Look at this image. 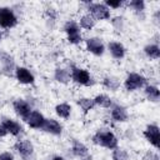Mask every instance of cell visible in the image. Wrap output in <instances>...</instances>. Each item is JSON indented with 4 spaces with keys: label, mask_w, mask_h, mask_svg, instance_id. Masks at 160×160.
Segmentation results:
<instances>
[{
    "label": "cell",
    "mask_w": 160,
    "mask_h": 160,
    "mask_svg": "<svg viewBox=\"0 0 160 160\" xmlns=\"http://www.w3.org/2000/svg\"><path fill=\"white\" fill-rule=\"evenodd\" d=\"M92 142L95 145H99V146H102V148H106V149H110V150H114L115 148H118V138L116 135L112 132V131H96L92 138H91Z\"/></svg>",
    "instance_id": "obj_1"
},
{
    "label": "cell",
    "mask_w": 160,
    "mask_h": 160,
    "mask_svg": "<svg viewBox=\"0 0 160 160\" xmlns=\"http://www.w3.org/2000/svg\"><path fill=\"white\" fill-rule=\"evenodd\" d=\"M70 75H71V81H74L78 85H81V86H91V85H94V80H92L90 72L86 69L71 65Z\"/></svg>",
    "instance_id": "obj_2"
},
{
    "label": "cell",
    "mask_w": 160,
    "mask_h": 160,
    "mask_svg": "<svg viewBox=\"0 0 160 160\" xmlns=\"http://www.w3.org/2000/svg\"><path fill=\"white\" fill-rule=\"evenodd\" d=\"M64 31L66 34V40L68 42L72 45H79L82 41V35L79 24L75 20H68L64 24Z\"/></svg>",
    "instance_id": "obj_3"
},
{
    "label": "cell",
    "mask_w": 160,
    "mask_h": 160,
    "mask_svg": "<svg viewBox=\"0 0 160 160\" xmlns=\"http://www.w3.org/2000/svg\"><path fill=\"white\" fill-rule=\"evenodd\" d=\"M86 9L95 20H108L111 16L110 9H108L102 2H86Z\"/></svg>",
    "instance_id": "obj_4"
},
{
    "label": "cell",
    "mask_w": 160,
    "mask_h": 160,
    "mask_svg": "<svg viewBox=\"0 0 160 160\" xmlns=\"http://www.w3.org/2000/svg\"><path fill=\"white\" fill-rule=\"evenodd\" d=\"M146 78L138 72H129L124 80V88L128 91H135L146 85Z\"/></svg>",
    "instance_id": "obj_5"
},
{
    "label": "cell",
    "mask_w": 160,
    "mask_h": 160,
    "mask_svg": "<svg viewBox=\"0 0 160 160\" xmlns=\"http://www.w3.org/2000/svg\"><path fill=\"white\" fill-rule=\"evenodd\" d=\"M18 24V18L12 9L8 6L0 8V28L2 29H11Z\"/></svg>",
    "instance_id": "obj_6"
},
{
    "label": "cell",
    "mask_w": 160,
    "mask_h": 160,
    "mask_svg": "<svg viewBox=\"0 0 160 160\" xmlns=\"http://www.w3.org/2000/svg\"><path fill=\"white\" fill-rule=\"evenodd\" d=\"M14 150L24 159L28 160L34 154V145L30 140H18L14 144Z\"/></svg>",
    "instance_id": "obj_7"
},
{
    "label": "cell",
    "mask_w": 160,
    "mask_h": 160,
    "mask_svg": "<svg viewBox=\"0 0 160 160\" xmlns=\"http://www.w3.org/2000/svg\"><path fill=\"white\" fill-rule=\"evenodd\" d=\"M45 116L38 111V110H31V112L26 116V119L24 120L29 128L31 129H35V130H41L42 126H44V122H45Z\"/></svg>",
    "instance_id": "obj_8"
},
{
    "label": "cell",
    "mask_w": 160,
    "mask_h": 160,
    "mask_svg": "<svg viewBox=\"0 0 160 160\" xmlns=\"http://www.w3.org/2000/svg\"><path fill=\"white\" fill-rule=\"evenodd\" d=\"M142 135L144 138L155 148L158 149L159 148V140H160V130H159V126L156 124H150L145 128V130L142 131Z\"/></svg>",
    "instance_id": "obj_9"
},
{
    "label": "cell",
    "mask_w": 160,
    "mask_h": 160,
    "mask_svg": "<svg viewBox=\"0 0 160 160\" xmlns=\"http://www.w3.org/2000/svg\"><path fill=\"white\" fill-rule=\"evenodd\" d=\"M85 44H86V50L95 56H101L105 51V45L100 38H96V36L89 38L86 39Z\"/></svg>",
    "instance_id": "obj_10"
},
{
    "label": "cell",
    "mask_w": 160,
    "mask_h": 160,
    "mask_svg": "<svg viewBox=\"0 0 160 160\" xmlns=\"http://www.w3.org/2000/svg\"><path fill=\"white\" fill-rule=\"evenodd\" d=\"M14 74H15L16 80H18L20 84H22V85H31V84H34V81H35V78H34L32 72H31L28 68L16 66Z\"/></svg>",
    "instance_id": "obj_11"
},
{
    "label": "cell",
    "mask_w": 160,
    "mask_h": 160,
    "mask_svg": "<svg viewBox=\"0 0 160 160\" xmlns=\"http://www.w3.org/2000/svg\"><path fill=\"white\" fill-rule=\"evenodd\" d=\"M0 64H1V72L8 75V76H11L12 72H15V61H14V58L8 54V52H1L0 54Z\"/></svg>",
    "instance_id": "obj_12"
},
{
    "label": "cell",
    "mask_w": 160,
    "mask_h": 160,
    "mask_svg": "<svg viewBox=\"0 0 160 160\" xmlns=\"http://www.w3.org/2000/svg\"><path fill=\"white\" fill-rule=\"evenodd\" d=\"M2 126L5 128V130L8 131V134L12 135V136H20L24 134V128L21 124H19L18 121L10 119V118H4L1 120Z\"/></svg>",
    "instance_id": "obj_13"
},
{
    "label": "cell",
    "mask_w": 160,
    "mask_h": 160,
    "mask_svg": "<svg viewBox=\"0 0 160 160\" xmlns=\"http://www.w3.org/2000/svg\"><path fill=\"white\" fill-rule=\"evenodd\" d=\"M12 108H14V111H15V114L19 116V118H21L22 120H25L26 119V116L31 112V105L26 101V100H24V99H16L14 102H12Z\"/></svg>",
    "instance_id": "obj_14"
},
{
    "label": "cell",
    "mask_w": 160,
    "mask_h": 160,
    "mask_svg": "<svg viewBox=\"0 0 160 160\" xmlns=\"http://www.w3.org/2000/svg\"><path fill=\"white\" fill-rule=\"evenodd\" d=\"M110 115H111V119L116 122H125L129 119V114H128L126 108H124L122 105H119V104H115L111 106Z\"/></svg>",
    "instance_id": "obj_15"
},
{
    "label": "cell",
    "mask_w": 160,
    "mask_h": 160,
    "mask_svg": "<svg viewBox=\"0 0 160 160\" xmlns=\"http://www.w3.org/2000/svg\"><path fill=\"white\" fill-rule=\"evenodd\" d=\"M41 130H44L45 132H49L51 135L59 136L62 132V125L58 120L50 118V119H45V122H44V126Z\"/></svg>",
    "instance_id": "obj_16"
},
{
    "label": "cell",
    "mask_w": 160,
    "mask_h": 160,
    "mask_svg": "<svg viewBox=\"0 0 160 160\" xmlns=\"http://www.w3.org/2000/svg\"><path fill=\"white\" fill-rule=\"evenodd\" d=\"M108 49H109V52L110 55L116 59V60H120L125 56V46L120 42V41H110L108 44Z\"/></svg>",
    "instance_id": "obj_17"
},
{
    "label": "cell",
    "mask_w": 160,
    "mask_h": 160,
    "mask_svg": "<svg viewBox=\"0 0 160 160\" xmlns=\"http://www.w3.org/2000/svg\"><path fill=\"white\" fill-rule=\"evenodd\" d=\"M71 151L72 154L76 156V158H80V159H85L88 155H89V149L82 144L80 142L79 140H72V145H71Z\"/></svg>",
    "instance_id": "obj_18"
},
{
    "label": "cell",
    "mask_w": 160,
    "mask_h": 160,
    "mask_svg": "<svg viewBox=\"0 0 160 160\" xmlns=\"http://www.w3.org/2000/svg\"><path fill=\"white\" fill-rule=\"evenodd\" d=\"M54 79L60 82V84H69L71 81V75H70V71L68 69H64V68H56L55 71H54Z\"/></svg>",
    "instance_id": "obj_19"
},
{
    "label": "cell",
    "mask_w": 160,
    "mask_h": 160,
    "mask_svg": "<svg viewBox=\"0 0 160 160\" xmlns=\"http://www.w3.org/2000/svg\"><path fill=\"white\" fill-rule=\"evenodd\" d=\"M144 92L146 99L151 102H158L160 99V90L156 85H146L144 89Z\"/></svg>",
    "instance_id": "obj_20"
},
{
    "label": "cell",
    "mask_w": 160,
    "mask_h": 160,
    "mask_svg": "<svg viewBox=\"0 0 160 160\" xmlns=\"http://www.w3.org/2000/svg\"><path fill=\"white\" fill-rule=\"evenodd\" d=\"M79 26L81 28V29H84V30H91L94 26H95V24H96V20L92 18V15L91 14H84L80 19H79Z\"/></svg>",
    "instance_id": "obj_21"
},
{
    "label": "cell",
    "mask_w": 160,
    "mask_h": 160,
    "mask_svg": "<svg viewBox=\"0 0 160 160\" xmlns=\"http://www.w3.org/2000/svg\"><path fill=\"white\" fill-rule=\"evenodd\" d=\"M102 85L106 88V89H109V90H111V91H116V90H119V88H120V80L116 78V76H114V75H108V76H105L104 79H102Z\"/></svg>",
    "instance_id": "obj_22"
},
{
    "label": "cell",
    "mask_w": 160,
    "mask_h": 160,
    "mask_svg": "<svg viewBox=\"0 0 160 160\" xmlns=\"http://www.w3.org/2000/svg\"><path fill=\"white\" fill-rule=\"evenodd\" d=\"M92 101H94L95 106H100V108H104V109H109V108L112 106V100L106 94H99V95H96L92 99Z\"/></svg>",
    "instance_id": "obj_23"
},
{
    "label": "cell",
    "mask_w": 160,
    "mask_h": 160,
    "mask_svg": "<svg viewBox=\"0 0 160 160\" xmlns=\"http://www.w3.org/2000/svg\"><path fill=\"white\" fill-rule=\"evenodd\" d=\"M144 52L151 60H158L160 58V48L156 44H148L144 48Z\"/></svg>",
    "instance_id": "obj_24"
},
{
    "label": "cell",
    "mask_w": 160,
    "mask_h": 160,
    "mask_svg": "<svg viewBox=\"0 0 160 160\" xmlns=\"http://www.w3.org/2000/svg\"><path fill=\"white\" fill-rule=\"evenodd\" d=\"M55 112L59 118L61 119H69L70 114H71V106L68 104V102H61V104H58L55 106Z\"/></svg>",
    "instance_id": "obj_25"
},
{
    "label": "cell",
    "mask_w": 160,
    "mask_h": 160,
    "mask_svg": "<svg viewBox=\"0 0 160 160\" xmlns=\"http://www.w3.org/2000/svg\"><path fill=\"white\" fill-rule=\"evenodd\" d=\"M76 102L84 112H89L95 108V104H94L92 99H90V98H80V99H78Z\"/></svg>",
    "instance_id": "obj_26"
},
{
    "label": "cell",
    "mask_w": 160,
    "mask_h": 160,
    "mask_svg": "<svg viewBox=\"0 0 160 160\" xmlns=\"http://www.w3.org/2000/svg\"><path fill=\"white\" fill-rule=\"evenodd\" d=\"M111 159L112 160H129V154L125 149L115 148L111 152Z\"/></svg>",
    "instance_id": "obj_27"
},
{
    "label": "cell",
    "mask_w": 160,
    "mask_h": 160,
    "mask_svg": "<svg viewBox=\"0 0 160 160\" xmlns=\"http://www.w3.org/2000/svg\"><path fill=\"white\" fill-rule=\"evenodd\" d=\"M128 6L131 8L135 12H144L145 10V1L144 0H131L128 2Z\"/></svg>",
    "instance_id": "obj_28"
},
{
    "label": "cell",
    "mask_w": 160,
    "mask_h": 160,
    "mask_svg": "<svg viewBox=\"0 0 160 160\" xmlns=\"http://www.w3.org/2000/svg\"><path fill=\"white\" fill-rule=\"evenodd\" d=\"M111 24H112V26H114L118 31H122L124 28H125V20H124L122 16H115V18H112Z\"/></svg>",
    "instance_id": "obj_29"
},
{
    "label": "cell",
    "mask_w": 160,
    "mask_h": 160,
    "mask_svg": "<svg viewBox=\"0 0 160 160\" xmlns=\"http://www.w3.org/2000/svg\"><path fill=\"white\" fill-rule=\"evenodd\" d=\"M104 4H105V6L108 9H119V8H121L124 5V1H121V0H116V1H114V0H106Z\"/></svg>",
    "instance_id": "obj_30"
},
{
    "label": "cell",
    "mask_w": 160,
    "mask_h": 160,
    "mask_svg": "<svg viewBox=\"0 0 160 160\" xmlns=\"http://www.w3.org/2000/svg\"><path fill=\"white\" fill-rule=\"evenodd\" d=\"M144 160H160V158H159L158 152L149 150V151L145 152V155H144Z\"/></svg>",
    "instance_id": "obj_31"
},
{
    "label": "cell",
    "mask_w": 160,
    "mask_h": 160,
    "mask_svg": "<svg viewBox=\"0 0 160 160\" xmlns=\"http://www.w3.org/2000/svg\"><path fill=\"white\" fill-rule=\"evenodd\" d=\"M0 160H15V158L10 151H4L0 154Z\"/></svg>",
    "instance_id": "obj_32"
},
{
    "label": "cell",
    "mask_w": 160,
    "mask_h": 160,
    "mask_svg": "<svg viewBox=\"0 0 160 160\" xmlns=\"http://www.w3.org/2000/svg\"><path fill=\"white\" fill-rule=\"evenodd\" d=\"M8 135V131L5 130V128L2 126V124H0V138H5Z\"/></svg>",
    "instance_id": "obj_33"
},
{
    "label": "cell",
    "mask_w": 160,
    "mask_h": 160,
    "mask_svg": "<svg viewBox=\"0 0 160 160\" xmlns=\"http://www.w3.org/2000/svg\"><path fill=\"white\" fill-rule=\"evenodd\" d=\"M51 160H65V159L62 156H60V155H56V156H52Z\"/></svg>",
    "instance_id": "obj_34"
},
{
    "label": "cell",
    "mask_w": 160,
    "mask_h": 160,
    "mask_svg": "<svg viewBox=\"0 0 160 160\" xmlns=\"http://www.w3.org/2000/svg\"><path fill=\"white\" fill-rule=\"evenodd\" d=\"M1 38H2V32H1V30H0V40H1Z\"/></svg>",
    "instance_id": "obj_35"
},
{
    "label": "cell",
    "mask_w": 160,
    "mask_h": 160,
    "mask_svg": "<svg viewBox=\"0 0 160 160\" xmlns=\"http://www.w3.org/2000/svg\"><path fill=\"white\" fill-rule=\"evenodd\" d=\"M81 160H88V159H81Z\"/></svg>",
    "instance_id": "obj_36"
}]
</instances>
